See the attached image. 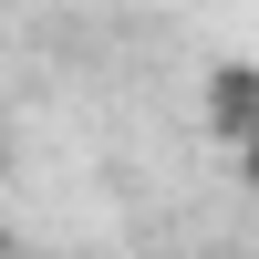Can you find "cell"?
Returning a JSON list of instances; mask_svg holds the SVG:
<instances>
[{"label":"cell","instance_id":"6da1fadb","mask_svg":"<svg viewBox=\"0 0 259 259\" xmlns=\"http://www.w3.org/2000/svg\"><path fill=\"white\" fill-rule=\"evenodd\" d=\"M239 166H249V187H259V124H249V135H239Z\"/></svg>","mask_w":259,"mask_h":259}]
</instances>
